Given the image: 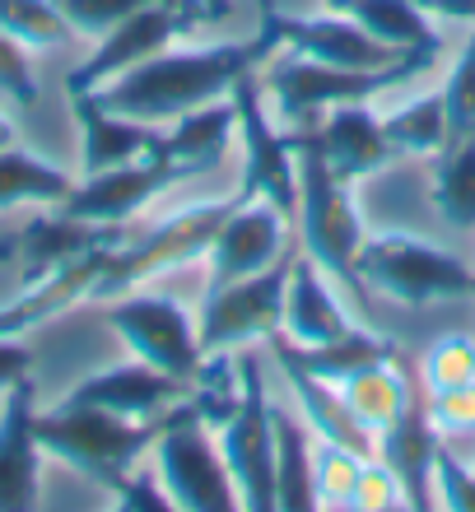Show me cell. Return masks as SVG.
Masks as SVG:
<instances>
[{"label": "cell", "instance_id": "1", "mask_svg": "<svg viewBox=\"0 0 475 512\" xmlns=\"http://www.w3.org/2000/svg\"><path fill=\"white\" fill-rule=\"evenodd\" d=\"M261 61H271V52L252 42H215V47H163L159 56L140 61V66L122 70L117 80L98 84L94 98L108 112L136 117V122H177L182 112L205 108L243 80L247 70H257Z\"/></svg>", "mask_w": 475, "mask_h": 512}, {"label": "cell", "instance_id": "2", "mask_svg": "<svg viewBox=\"0 0 475 512\" xmlns=\"http://www.w3.org/2000/svg\"><path fill=\"white\" fill-rule=\"evenodd\" d=\"M159 419H122L98 405H70L56 401L52 410H38V443L42 452L75 475L94 480L98 489L117 494L126 475L140 466V457L159 438Z\"/></svg>", "mask_w": 475, "mask_h": 512}, {"label": "cell", "instance_id": "3", "mask_svg": "<svg viewBox=\"0 0 475 512\" xmlns=\"http://www.w3.org/2000/svg\"><path fill=\"white\" fill-rule=\"evenodd\" d=\"M443 42L434 47H420V52L401 56L396 66L382 70H345V66H322V61H308V56L280 52V61L266 66L261 84H266V103L275 108V117L294 131V126H313L326 108H340V103H373L387 89H401L406 80L424 75V70L438 61Z\"/></svg>", "mask_w": 475, "mask_h": 512}, {"label": "cell", "instance_id": "4", "mask_svg": "<svg viewBox=\"0 0 475 512\" xmlns=\"http://www.w3.org/2000/svg\"><path fill=\"white\" fill-rule=\"evenodd\" d=\"M289 131V126H285ZM294 154H299V233H303V256H313V266L326 280H336L354 303H364V280H359V247H364V219L354 210V187L345 177L326 168L299 131H289Z\"/></svg>", "mask_w": 475, "mask_h": 512}, {"label": "cell", "instance_id": "5", "mask_svg": "<svg viewBox=\"0 0 475 512\" xmlns=\"http://www.w3.org/2000/svg\"><path fill=\"white\" fill-rule=\"evenodd\" d=\"M359 280L373 294L406 303V308H429V303H475V270L462 256L424 243L415 233H373L359 247Z\"/></svg>", "mask_w": 475, "mask_h": 512}, {"label": "cell", "instance_id": "6", "mask_svg": "<svg viewBox=\"0 0 475 512\" xmlns=\"http://www.w3.org/2000/svg\"><path fill=\"white\" fill-rule=\"evenodd\" d=\"M238 201H243V187L233 191V196H224V201H201V205L177 210V215H168L159 229L145 233V238L112 243L108 256H103V270H98L89 303H112V298L140 289V280H150V275L191 266L196 256L210 252V238H215V229L224 224V215H229Z\"/></svg>", "mask_w": 475, "mask_h": 512}, {"label": "cell", "instance_id": "7", "mask_svg": "<svg viewBox=\"0 0 475 512\" xmlns=\"http://www.w3.org/2000/svg\"><path fill=\"white\" fill-rule=\"evenodd\" d=\"M154 471H159V485L168 489L177 512H233L238 508V489H233V475L219 457L215 438H210V424H205L191 401H182L163 415L159 438H154Z\"/></svg>", "mask_w": 475, "mask_h": 512}, {"label": "cell", "instance_id": "8", "mask_svg": "<svg viewBox=\"0 0 475 512\" xmlns=\"http://www.w3.org/2000/svg\"><path fill=\"white\" fill-rule=\"evenodd\" d=\"M243 396L224 424H219V457L233 475L238 508L271 512L275 508V405L266 396V373L257 354H238Z\"/></svg>", "mask_w": 475, "mask_h": 512}, {"label": "cell", "instance_id": "9", "mask_svg": "<svg viewBox=\"0 0 475 512\" xmlns=\"http://www.w3.org/2000/svg\"><path fill=\"white\" fill-rule=\"evenodd\" d=\"M289 266H294V256L275 261V266L261 270V275H247V280L205 289V303H201V312H196L201 350L205 354H233V350H252L257 340L280 336V331H285Z\"/></svg>", "mask_w": 475, "mask_h": 512}, {"label": "cell", "instance_id": "10", "mask_svg": "<svg viewBox=\"0 0 475 512\" xmlns=\"http://www.w3.org/2000/svg\"><path fill=\"white\" fill-rule=\"evenodd\" d=\"M229 98L238 112V140H243V182L238 187L247 196L271 201L280 215L299 219V154H294L289 131L271 122L266 84L257 80V70H247L229 89Z\"/></svg>", "mask_w": 475, "mask_h": 512}, {"label": "cell", "instance_id": "11", "mask_svg": "<svg viewBox=\"0 0 475 512\" xmlns=\"http://www.w3.org/2000/svg\"><path fill=\"white\" fill-rule=\"evenodd\" d=\"M108 326L117 331V340H122L136 359L154 364L159 373H168V378H177V382L196 378V368H201V359H205L196 312H187L177 298L131 289V294L108 303Z\"/></svg>", "mask_w": 475, "mask_h": 512}, {"label": "cell", "instance_id": "12", "mask_svg": "<svg viewBox=\"0 0 475 512\" xmlns=\"http://www.w3.org/2000/svg\"><path fill=\"white\" fill-rule=\"evenodd\" d=\"M257 38L271 56L294 52V56H308V61H322V66H345V70H382V66H396L401 56H410L378 38H368L345 10L271 14V19H257Z\"/></svg>", "mask_w": 475, "mask_h": 512}, {"label": "cell", "instance_id": "13", "mask_svg": "<svg viewBox=\"0 0 475 512\" xmlns=\"http://www.w3.org/2000/svg\"><path fill=\"white\" fill-rule=\"evenodd\" d=\"M289 224H294V219L280 215L271 201L243 191V201L224 215V224H219L215 238H210V252H205L210 280H205V289L247 280V275H261V270H271L275 261H285Z\"/></svg>", "mask_w": 475, "mask_h": 512}, {"label": "cell", "instance_id": "14", "mask_svg": "<svg viewBox=\"0 0 475 512\" xmlns=\"http://www.w3.org/2000/svg\"><path fill=\"white\" fill-rule=\"evenodd\" d=\"M177 182H187V177L177 173L173 163L163 159L159 149L145 154V159H131L122 168H108V173H89L84 182H75L66 201L56 205V210H66V215L84 219V224H103V229H126L131 219L154 205L163 191H173Z\"/></svg>", "mask_w": 475, "mask_h": 512}, {"label": "cell", "instance_id": "15", "mask_svg": "<svg viewBox=\"0 0 475 512\" xmlns=\"http://www.w3.org/2000/svg\"><path fill=\"white\" fill-rule=\"evenodd\" d=\"M191 33H196V28H191L173 5L154 0V5L136 10L131 19H122L117 28H108V33L98 38L94 52L66 75V94H94L98 84L117 80L122 70L150 61V56H159L163 47H173L177 38H191Z\"/></svg>", "mask_w": 475, "mask_h": 512}, {"label": "cell", "instance_id": "16", "mask_svg": "<svg viewBox=\"0 0 475 512\" xmlns=\"http://www.w3.org/2000/svg\"><path fill=\"white\" fill-rule=\"evenodd\" d=\"M42 452L38 443V387L24 378L0 396V512H28L42 499Z\"/></svg>", "mask_w": 475, "mask_h": 512}, {"label": "cell", "instance_id": "17", "mask_svg": "<svg viewBox=\"0 0 475 512\" xmlns=\"http://www.w3.org/2000/svg\"><path fill=\"white\" fill-rule=\"evenodd\" d=\"M294 131L308 140L326 159V168L345 182H364V177L382 173L387 163L396 159L392 140L382 131V117L368 103H340V108H326L313 126H294Z\"/></svg>", "mask_w": 475, "mask_h": 512}, {"label": "cell", "instance_id": "18", "mask_svg": "<svg viewBox=\"0 0 475 512\" xmlns=\"http://www.w3.org/2000/svg\"><path fill=\"white\" fill-rule=\"evenodd\" d=\"M182 396H187V382L168 378V373H159L145 359H131V364H117V368H103V373L80 378L61 401L98 405V410H112V415H122V419H159Z\"/></svg>", "mask_w": 475, "mask_h": 512}, {"label": "cell", "instance_id": "19", "mask_svg": "<svg viewBox=\"0 0 475 512\" xmlns=\"http://www.w3.org/2000/svg\"><path fill=\"white\" fill-rule=\"evenodd\" d=\"M70 112H75V126H80V163L84 177L89 173H108V168H122L131 159H145L159 149V126L136 122V117H122V112H108L94 94H66Z\"/></svg>", "mask_w": 475, "mask_h": 512}, {"label": "cell", "instance_id": "20", "mask_svg": "<svg viewBox=\"0 0 475 512\" xmlns=\"http://www.w3.org/2000/svg\"><path fill=\"white\" fill-rule=\"evenodd\" d=\"M378 452L373 457L401 480L406 508H438L434 503V452H438V433L429 424L420 401H410V410L401 419H392L387 429L373 438Z\"/></svg>", "mask_w": 475, "mask_h": 512}, {"label": "cell", "instance_id": "21", "mask_svg": "<svg viewBox=\"0 0 475 512\" xmlns=\"http://www.w3.org/2000/svg\"><path fill=\"white\" fill-rule=\"evenodd\" d=\"M126 238V229H103V224H84V219L56 210V215H38L19 233V270H24V284L47 280L52 270H61L75 256L94 252L103 243H117Z\"/></svg>", "mask_w": 475, "mask_h": 512}, {"label": "cell", "instance_id": "22", "mask_svg": "<svg viewBox=\"0 0 475 512\" xmlns=\"http://www.w3.org/2000/svg\"><path fill=\"white\" fill-rule=\"evenodd\" d=\"M350 331H354L350 312L331 294V284L313 266V256H294L285 289V336L294 345H326V340H340Z\"/></svg>", "mask_w": 475, "mask_h": 512}, {"label": "cell", "instance_id": "23", "mask_svg": "<svg viewBox=\"0 0 475 512\" xmlns=\"http://www.w3.org/2000/svg\"><path fill=\"white\" fill-rule=\"evenodd\" d=\"M233 135H238L233 98H215V103H205V108L182 112L173 122V131L159 135V154L173 163L182 177H201L229 154Z\"/></svg>", "mask_w": 475, "mask_h": 512}, {"label": "cell", "instance_id": "24", "mask_svg": "<svg viewBox=\"0 0 475 512\" xmlns=\"http://www.w3.org/2000/svg\"><path fill=\"white\" fill-rule=\"evenodd\" d=\"M275 359H280V354H275ZM280 368H285V382H289V391H294V401H299L303 424H308L317 438L350 447V452H359V457H373V452H378L373 433L354 419V410L345 405V396H340L336 382L317 378V373L299 368L294 359H280Z\"/></svg>", "mask_w": 475, "mask_h": 512}, {"label": "cell", "instance_id": "25", "mask_svg": "<svg viewBox=\"0 0 475 512\" xmlns=\"http://www.w3.org/2000/svg\"><path fill=\"white\" fill-rule=\"evenodd\" d=\"M266 345H271L280 359H294L299 368H308V373H317V378H326V382H336V387L345 378H354V373H364V368L396 359L392 340L373 336V331H359V326H354L350 336L326 340V345H294L285 331H280V336H271Z\"/></svg>", "mask_w": 475, "mask_h": 512}, {"label": "cell", "instance_id": "26", "mask_svg": "<svg viewBox=\"0 0 475 512\" xmlns=\"http://www.w3.org/2000/svg\"><path fill=\"white\" fill-rule=\"evenodd\" d=\"M75 191V177L66 168H56L52 159H42L33 149H0V210L14 205H61Z\"/></svg>", "mask_w": 475, "mask_h": 512}, {"label": "cell", "instance_id": "27", "mask_svg": "<svg viewBox=\"0 0 475 512\" xmlns=\"http://www.w3.org/2000/svg\"><path fill=\"white\" fill-rule=\"evenodd\" d=\"M340 396H345V405L354 410V419L364 424L373 438H378L392 419H401L410 410V382L406 373L396 368V359H387V364H373L364 368V373H354V378L340 382Z\"/></svg>", "mask_w": 475, "mask_h": 512}, {"label": "cell", "instance_id": "28", "mask_svg": "<svg viewBox=\"0 0 475 512\" xmlns=\"http://www.w3.org/2000/svg\"><path fill=\"white\" fill-rule=\"evenodd\" d=\"M275 508H285V512L317 508L308 424L285 415V410H275Z\"/></svg>", "mask_w": 475, "mask_h": 512}, {"label": "cell", "instance_id": "29", "mask_svg": "<svg viewBox=\"0 0 475 512\" xmlns=\"http://www.w3.org/2000/svg\"><path fill=\"white\" fill-rule=\"evenodd\" d=\"M340 10L350 14L368 38L387 42V47H396V52H415V47H434V42H443L438 38V28H434V19H429L415 0H345Z\"/></svg>", "mask_w": 475, "mask_h": 512}, {"label": "cell", "instance_id": "30", "mask_svg": "<svg viewBox=\"0 0 475 512\" xmlns=\"http://www.w3.org/2000/svg\"><path fill=\"white\" fill-rule=\"evenodd\" d=\"M434 196L438 215L452 229L471 233L475 229V135L457 140V145H443L434 154Z\"/></svg>", "mask_w": 475, "mask_h": 512}, {"label": "cell", "instance_id": "31", "mask_svg": "<svg viewBox=\"0 0 475 512\" xmlns=\"http://www.w3.org/2000/svg\"><path fill=\"white\" fill-rule=\"evenodd\" d=\"M382 131L392 140L396 159H434L448 145V112H443V94H424L406 108H396L382 117Z\"/></svg>", "mask_w": 475, "mask_h": 512}, {"label": "cell", "instance_id": "32", "mask_svg": "<svg viewBox=\"0 0 475 512\" xmlns=\"http://www.w3.org/2000/svg\"><path fill=\"white\" fill-rule=\"evenodd\" d=\"M238 396H243V373H238V350L233 354H205L196 378L187 382V401L191 410L219 429L224 419L238 410Z\"/></svg>", "mask_w": 475, "mask_h": 512}, {"label": "cell", "instance_id": "33", "mask_svg": "<svg viewBox=\"0 0 475 512\" xmlns=\"http://www.w3.org/2000/svg\"><path fill=\"white\" fill-rule=\"evenodd\" d=\"M0 28L28 52H56L75 38L56 0H0Z\"/></svg>", "mask_w": 475, "mask_h": 512}, {"label": "cell", "instance_id": "34", "mask_svg": "<svg viewBox=\"0 0 475 512\" xmlns=\"http://www.w3.org/2000/svg\"><path fill=\"white\" fill-rule=\"evenodd\" d=\"M364 461L368 457H359L350 447L317 438V447H313V499H317V508H354V489H359Z\"/></svg>", "mask_w": 475, "mask_h": 512}, {"label": "cell", "instance_id": "35", "mask_svg": "<svg viewBox=\"0 0 475 512\" xmlns=\"http://www.w3.org/2000/svg\"><path fill=\"white\" fill-rule=\"evenodd\" d=\"M420 378H424V391H429V396L475 382V336H443V340H434V345L424 350Z\"/></svg>", "mask_w": 475, "mask_h": 512}, {"label": "cell", "instance_id": "36", "mask_svg": "<svg viewBox=\"0 0 475 512\" xmlns=\"http://www.w3.org/2000/svg\"><path fill=\"white\" fill-rule=\"evenodd\" d=\"M443 112H448V145L475 135V33L466 38L462 56L452 61L443 84Z\"/></svg>", "mask_w": 475, "mask_h": 512}, {"label": "cell", "instance_id": "37", "mask_svg": "<svg viewBox=\"0 0 475 512\" xmlns=\"http://www.w3.org/2000/svg\"><path fill=\"white\" fill-rule=\"evenodd\" d=\"M61 14H66V24L75 38H103L108 28H117L122 19H131L136 10L154 5V0H56Z\"/></svg>", "mask_w": 475, "mask_h": 512}, {"label": "cell", "instance_id": "38", "mask_svg": "<svg viewBox=\"0 0 475 512\" xmlns=\"http://www.w3.org/2000/svg\"><path fill=\"white\" fill-rule=\"evenodd\" d=\"M434 503L452 512H475V471H466L462 461L452 457V447L438 438L434 452Z\"/></svg>", "mask_w": 475, "mask_h": 512}, {"label": "cell", "instance_id": "39", "mask_svg": "<svg viewBox=\"0 0 475 512\" xmlns=\"http://www.w3.org/2000/svg\"><path fill=\"white\" fill-rule=\"evenodd\" d=\"M424 415H429L438 438H466V433H475V382L429 396V401H424Z\"/></svg>", "mask_w": 475, "mask_h": 512}, {"label": "cell", "instance_id": "40", "mask_svg": "<svg viewBox=\"0 0 475 512\" xmlns=\"http://www.w3.org/2000/svg\"><path fill=\"white\" fill-rule=\"evenodd\" d=\"M0 94L19 103V108L38 103V75L28 66V47H19L5 28H0Z\"/></svg>", "mask_w": 475, "mask_h": 512}, {"label": "cell", "instance_id": "41", "mask_svg": "<svg viewBox=\"0 0 475 512\" xmlns=\"http://www.w3.org/2000/svg\"><path fill=\"white\" fill-rule=\"evenodd\" d=\"M112 499H117L122 512H177L173 499H168V489L159 485V471H140V475L131 471L122 485H117Z\"/></svg>", "mask_w": 475, "mask_h": 512}, {"label": "cell", "instance_id": "42", "mask_svg": "<svg viewBox=\"0 0 475 512\" xmlns=\"http://www.w3.org/2000/svg\"><path fill=\"white\" fill-rule=\"evenodd\" d=\"M406 494H401V480H396L378 457L364 461V475H359V489H354V508H401Z\"/></svg>", "mask_w": 475, "mask_h": 512}, {"label": "cell", "instance_id": "43", "mask_svg": "<svg viewBox=\"0 0 475 512\" xmlns=\"http://www.w3.org/2000/svg\"><path fill=\"white\" fill-rule=\"evenodd\" d=\"M24 378H33V350L24 345V336H0V396Z\"/></svg>", "mask_w": 475, "mask_h": 512}, {"label": "cell", "instance_id": "44", "mask_svg": "<svg viewBox=\"0 0 475 512\" xmlns=\"http://www.w3.org/2000/svg\"><path fill=\"white\" fill-rule=\"evenodd\" d=\"M163 5H173L191 28H205V24H224L233 14V0H163Z\"/></svg>", "mask_w": 475, "mask_h": 512}, {"label": "cell", "instance_id": "45", "mask_svg": "<svg viewBox=\"0 0 475 512\" xmlns=\"http://www.w3.org/2000/svg\"><path fill=\"white\" fill-rule=\"evenodd\" d=\"M10 145H19V131H14V122L0 112V149H10Z\"/></svg>", "mask_w": 475, "mask_h": 512}, {"label": "cell", "instance_id": "46", "mask_svg": "<svg viewBox=\"0 0 475 512\" xmlns=\"http://www.w3.org/2000/svg\"><path fill=\"white\" fill-rule=\"evenodd\" d=\"M14 256H19V238H0V266L14 261Z\"/></svg>", "mask_w": 475, "mask_h": 512}, {"label": "cell", "instance_id": "47", "mask_svg": "<svg viewBox=\"0 0 475 512\" xmlns=\"http://www.w3.org/2000/svg\"><path fill=\"white\" fill-rule=\"evenodd\" d=\"M257 5V19H271V14H280V5L275 0H252Z\"/></svg>", "mask_w": 475, "mask_h": 512}, {"label": "cell", "instance_id": "48", "mask_svg": "<svg viewBox=\"0 0 475 512\" xmlns=\"http://www.w3.org/2000/svg\"><path fill=\"white\" fill-rule=\"evenodd\" d=\"M326 5H331V10H340V5H345V0H326Z\"/></svg>", "mask_w": 475, "mask_h": 512}]
</instances>
